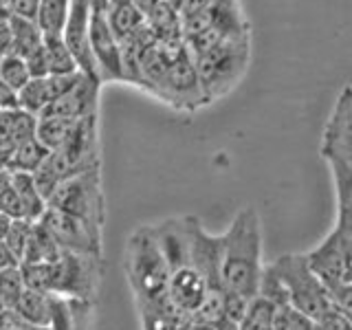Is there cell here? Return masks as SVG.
Returning a JSON list of instances; mask_svg holds the SVG:
<instances>
[{"label":"cell","instance_id":"7","mask_svg":"<svg viewBox=\"0 0 352 330\" xmlns=\"http://www.w3.org/2000/svg\"><path fill=\"white\" fill-rule=\"evenodd\" d=\"M157 97L174 108L187 110V113H194L201 106L209 104L203 93L201 80H198L194 58L187 47L176 51Z\"/></svg>","mask_w":352,"mask_h":330},{"label":"cell","instance_id":"19","mask_svg":"<svg viewBox=\"0 0 352 330\" xmlns=\"http://www.w3.org/2000/svg\"><path fill=\"white\" fill-rule=\"evenodd\" d=\"M14 313L27 326L51 328V295L25 289V293H22L18 304L14 306Z\"/></svg>","mask_w":352,"mask_h":330},{"label":"cell","instance_id":"12","mask_svg":"<svg viewBox=\"0 0 352 330\" xmlns=\"http://www.w3.org/2000/svg\"><path fill=\"white\" fill-rule=\"evenodd\" d=\"M102 82L95 77L80 73V80L58 102H53L40 117H66L73 121H80L84 117L97 115V99Z\"/></svg>","mask_w":352,"mask_h":330},{"label":"cell","instance_id":"2","mask_svg":"<svg viewBox=\"0 0 352 330\" xmlns=\"http://www.w3.org/2000/svg\"><path fill=\"white\" fill-rule=\"evenodd\" d=\"M126 275L137 306L163 302L170 286V264L154 238L152 225L132 231L126 247Z\"/></svg>","mask_w":352,"mask_h":330},{"label":"cell","instance_id":"6","mask_svg":"<svg viewBox=\"0 0 352 330\" xmlns=\"http://www.w3.org/2000/svg\"><path fill=\"white\" fill-rule=\"evenodd\" d=\"M99 278H102V258L62 251V256L53 262L51 295L95 304Z\"/></svg>","mask_w":352,"mask_h":330},{"label":"cell","instance_id":"16","mask_svg":"<svg viewBox=\"0 0 352 330\" xmlns=\"http://www.w3.org/2000/svg\"><path fill=\"white\" fill-rule=\"evenodd\" d=\"M38 117L22 108L0 110V148L14 150L18 143L36 137Z\"/></svg>","mask_w":352,"mask_h":330},{"label":"cell","instance_id":"29","mask_svg":"<svg viewBox=\"0 0 352 330\" xmlns=\"http://www.w3.org/2000/svg\"><path fill=\"white\" fill-rule=\"evenodd\" d=\"M25 289L27 286H25V280H22L20 267L0 271V302L5 304V308H11V311H14V306L18 304Z\"/></svg>","mask_w":352,"mask_h":330},{"label":"cell","instance_id":"50","mask_svg":"<svg viewBox=\"0 0 352 330\" xmlns=\"http://www.w3.org/2000/svg\"><path fill=\"white\" fill-rule=\"evenodd\" d=\"M0 5H5V7H7V0H0Z\"/></svg>","mask_w":352,"mask_h":330},{"label":"cell","instance_id":"21","mask_svg":"<svg viewBox=\"0 0 352 330\" xmlns=\"http://www.w3.org/2000/svg\"><path fill=\"white\" fill-rule=\"evenodd\" d=\"M49 154H51V150L47 146H42V143L38 141V137H31L27 141L18 143V146L11 150L7 170L9 172H27V174H33L44 161L49 159Z\"/></svg>","mask_w":352,"mask_h":330},{"label":"cell","instance_id":"36","mask_svg":"<svg viewBox=\"0 0 352 330\" xmlns=\"http://www.w3.org/2000/svg\"><path fill=\"white\" fill-rule=\"evenodd\" d=\"M40 3L42 0H7V9H9V14L16 18L38 22Z\"/></svg>","mask_w":352,"mask_h":330},{"label":"cell","instance_id":"30","mask_svg":"<svg viewBox=\"0 0 352 330\" xmlns=\"http://www.w3.org/2000/svg\"><path fill=\"white\" fill-rule=\"evenodd\" d=\"M271 330H315V322L295 311L293 306H278Z\"/></svg>","mask_w":352,"mask_h":330},{"label":"cell","instance_id":"20","mask_svg":"<svg viewBox=\"0 0 352 330\" xmlns=\"http://www.w3.org/2000/svg\"><path fill=\"white\" fill-rule=\"evenodd\" d=\"M11 185L18 192L22 207H25V218L31 220V223H38L42 218V214L47 212V198L40 194V190L36 187V181H33V174L27 172H11Z\"/></svg>","mask_w":352,"mask_h":330},{"label":"cell","instance_id":"4","mask_svg":"<svg viewBox=\"0 0 352 330\" xmlns=\"http://www.w3.org/2000/svg\"><path fill=\"white\" fill-rule=\"evenodd\" d=\"M267 267L284 284L289 304L295 311H300L315 322L319 315H324L330 308L328 289L308 267L306 253H286V256H280Z\"/></svg>","mask_w":352,"mask_h":330},{"label":"cell","instance_id":"33","mask_svg":"<svg viewBox=\"0 0 352 330\" xmlns=\"http://www.w3.org/2000/svg\"><path fill=\"white\" fill-rule=\"evenodd\" d=\"M330 306L337 308L341 315H346L352 322V282H341L328 289Z\"/></svg>","mask_w":352,"mask_h":330},{"label":"cell","instance_id":"27","mask_svg":"<svg viewBox=\"0 0 352 330\" xmlns=\"http://www.w3.org/2000/svg\"><path fill=\"white\" fill-rule=\"evenodd\" d=\"M0 80H3L5 84H9L16 93H20L22 88L31 82V73H29L27 62L14 53L5 55V58L0 60Z\"/></svg>","mask_w":352,"mask_h":330},{"label":"cell","instance_id":"37","mask_svg":"<svg viewBox=\"0 0 352 330\" xmlns=\"http://www.w3.org/2000/svg\"><path fill=\"white\" fill-rule=\"evenodd\" d=\"M14 51V38H11V14L5 5H0V60Z\"/></svg>","mask_w":352,"mask_h":330},{"label":"cell","instance_id":"40","mask_svg":"<svg viewBox=\"0 0 352 330\" xmlns=\"http://www.w3.org/2000/svg\"><path fill=\"white\" fill-rule=\"evenodd\" d=\"M14 108H20L18 93L9 84L0 80V110H14Z\"/></svg>","mask_w":352,"mask_h":330},{"label":"cell","instance_id":"43","mask_svg":"<svg viewBox=\"0 0 352 330\" xmlns=\"http://www.w3.org/2000/svg\"><path fill=\"white\" fill-rule=\"evenodd\" d=\"M159 3H161V0H132V5H135L143 16H148L150 11L157 7Z\"/></svg>","mask_w":352,"mask_h":330},{"label":"cell","instance_id":"9","mask_svg":"<svg viewBox=\"0 0 352 330\" xmlns=\"http://www.w3.org/2000/svg\"><path fill=\"white\" fill-rule=\"evenodd\" d=\"M108 0H93V14H91V51L97 66L99 80L104 82H124V66H121V49L115 33L110 31L106 18Z\"/></svg>","mask_w":352,"mask_h":330},{"label":"cell","instance_id":"49","mask_svg":"<svg viewBox=\"0 0 352 330\" xmlns=\"http://www.w3.org/2000/svg\"><path fill=\"white\" fill-rule=\"evenodd\" d=\"M16 330H25V322H22V326H20V328H16Z\"/></svg>","mask_w":352,"mask_h":330},{"label":"cell","instance_id":"32","mask_svg":"<svg viewBox=\"0 0 352 330\" xmlns=\"http://www.w3.org/2000/svg\"><path fill=\"white\" fill-rule=\"evenodd\" d=\"M31 227L33 223L27 218H16L14 223H11V229L5 238V245L14 251V256L22 262V256H25V249H27V242H29V236H31Z\"/></svg>","mask_w":352,"mask_h":330},{"label":"cell","instance_id":"26","mask_svg":"<svg viewBox=\"0 0 352 330\" xmlns=\"http://www.w3.org/2000/svg\"><path fill=\"white\" fill-rule=\"evenodd\" d=\"M275 304L269 300L256 295L251 300L245 319L240 322V330H271L273 328V317H275Z\"/></svg>","mask_w":352,"mask_h":330},{"label":"cell","instance_id":"25","mask_svg":"<svg viewBox=\"0 0 352 330\" xmlns=\"http://www.w3.org/2000/svg\"><path fill=\"white\" fill-rule=\"evenodd\" d=\"M73 0H42L40 14H38V27L47 36V33H62L66 27V20L71 14Z\"/></svg>","mask_w":352,"mask_h":330},{"label":"cell","instance_id":"39","mask_svg":"<svg viewBox=\"0 0 352 330\" xmlns=\"http://www.w3.org/2000/svg\"><path fill=\"white\" fill-rule=\"evenodd\" d=\"M335 229H339L350 242H352V201L337 205V223Z\"/></svg>","mask_w":352,"mask_h":330},{"label":"cell","instance_id":"11","mask_svg":"<svg viewBox=\"0 0 352 330\" xmlns=\"http://www.w3.org/2000/svg\"><path fill=\"white\" fill-rule=\"evenodd\" d=\"M322 157L352 165V86H346L337 97L333 115L324 128Z\"/></svg>","mask_w":352,"mask_h":330},{"label":"cell","instance_id":"18","mask_svg":"<svg viewBox=\"0 0 352 330\" xmlns=\"http://www.w3.org/2000/svg\"><path fill=\"white\" fill-rule=\"evenodd\" d=\"M106 18H108V25L110 31L115 33V38L119 42L128 40L130 36L146 25V16L132 5V0H124V3H115V5H108L106 9Z\"/></svg>","mask_w":352,"mask_h":330},{"label":"cell","instance_id":"31","mask_svg":"<svg viewBox=\"0 0 352 330\" xmlns=\"http://www.w3.org/2000/svg\"><path fill=\"white\" fill-rule=\"evenodd\" d=\"M330 165L335 179V192H337V205L339 203H350L352 201V165L337 161V159H326Z\"/></svg>","mask_w":352,"mask_h":330},{"label":"cell","instance_id":"48","mask_svg":"<svg viewBox=\"0 0 352 330\" xmlns=\"http://www.w3.org/2000/svg\"><path fill=\"white\" fill-rule=\"evenodd\" d=\"M115 3H124V0H108V5H115Z\"/></svg>","mask_w":352,"mask_h":330},{"label":"cell","instance_id":"15","mask_svg":"<svg viewBox=\"0 0 352 330\" xmlns=\"http://www.w3.org/2000/svg\"><path fill=\"white\" fill-rule=\"evenodd\" d=\"M146 22L159 44H165V47H181V44H185L181 11L172 7L170 3H165V0H161L150 11L146 16Z\"/></svg>","mask_w":352,"mask_h":330},{"label":"cell","instance_id":"23","mask_svg":"<svg viewBox=\"0 0 352 330\" xmlns=\"http://www.w3.org/2000/svg\"><path fill=\"white\" fill-rule=\"evenodd\" d=\"M11 38H14V51H11V53L25 60L33 51L42 47L44 33L40 31L38 22L11 16Z\"/></svg>","mask_w":352,"mask_h":330},{"label":"cell","instance_id":"28","mask_svg":"<svg viewBox=\"0 0 352 330\" xmlns=\"http://www.w3.org/2000/svg\"><path fill=\"white\" fill-rule=\"evenodd\" d=\"M22 280L31 291L51 295L53 286V262H38V264H20Z\"/></svg>","mask_w":352,"mask_h":330},{"label":"cell","instance_id":"17","mask_svg":"<svg viewBox=\"0 0 352 330\" xmlns=\"http://www.w3.org/2000/svg\"><path fill=\"white\" fill-rule=\"evenodd\" d=\"M62 247L58 245V240L51 236V231L44 227L40 220L33 223L31 236L27 242L25 256H22L20 264H38V262H55L62 256Z\"/></svg>","mask_w":352,"mask_h":330},{"label":"cell","instance_id":"8","mask_svg":"<svg viewBox=\"0 0 352 330\" xmlns=\"http://www.w3.org/2000/svg\"><path fill=\"white\" fill-rule=\"evenodd\" d=\"M308 267L326 289L352 280V242L333 227V231L306 253Z\"/></svg>","mask_w":352,"mask_h":330},{"label":"cell","instance_id":"22","mask_svg":"<svg viewBox=\"0 0 352 330\" xmlns=\"http://www.w3.org/2000/svg\"><path fill=\"white\" fill-rule=\"evenodd\" d=\"M42 47H44V53H47L49 75H73L80 71L71 49L66 47L62 33H47Z\"/></svg>","mask_w":352,"mask_h":330},{"label":"cell","instance_id":"46","mask_svg":"<svg viewBox=\"0 0 352 330\" xmlns=\"http://www.w3.org/2000/svg\"><path fill=\"white\" fill-rule=\"evenodd\" d=\"M9 154H11V150H5V148H0V170H7V163H9Z\"/></svg>","mask_w":352,"mask_h":330},{"label":"cell","instance_id":"41","mask_svg":"<svg viewBox=\"0 0 352 330\" xmlns=\"http://www.w3.org/2000/svg\"><path fill=\"white\" fill-rule=\"evenodd\" d=\"M212 3L214 0H185L183 7H181V16L187 18V16H194V14H201V11H205Z\"/></svg>","mask_w":352,"mask_h":330},{"label":"cell","instance_id":"13","mask_svg":"<svg viewBox=\"0 0 352 330\" xmlns=\"http://www.w3.org/2000/svg\"><path fill=\"white\" fill-rule=\"evenodd\" d=\"M80 73L82 71H77L73 75H47V77H38V80H31L18 93L20 108L40 117L53 102H58L60 97H64L71 91L77 84V80H80Z\"/></svg>","mask_w":352,"mask_h":330},{"label":"cell","instance_id":"1","mask_svg":"<svg viewBox=\"0 0 352 330\" xmlns=\"http://www.w3.org/2000/svg\"><path fill=\"white\" fill-rule=\"evenodd\" d=\"M262 227L253 207H245L231 220L223 234V286L225 291L245 295L249 300L258 295L262 280Z\"/></svg>","mask_w":352,"mask_h":330},{"label":"cell","instance_id":"35","mask_svg":"<svg viewBox=\"0 0 352 330\" xmlns=\"http://www.w3.org/2000/svg\"><path fill=\"white\" fill-rule=\"evenodd\" d=\"M315 330H352V322L346 315H341L337 308L330 306L324 315L315 319Z\"/></svg>","mask_w":352,"mask_h":330},{"label":"cell","instance_id":"42","mask_svg":"<svg viewBox=\"0 0 352 330\" xmlns=\"http://www.w3.org/2000/svg\"><path fill=\"white\" fill-rule=\"evenodd\" d=\"M14 267H20V260L14 256V251H11L5 245V240H3V242H0V271H3V269H14Z\"/></svg>","mask_w":352,"mask_h":330},{"label":"cell","instance_id":"14","mask_svg":"<svg viewBox=\"0 0 352 330\" xmlns=\"http://www.w3.org/2000/svg\"><path fill=\"white\" fill-rule=\"evenodd\" d=\"M205 295H207V282L192 264L172 271L168 297L176 306V311H181L185 317H194L198 308H201Z\"/></svg>","mask_w":352,"mask_h":330},{"label":"cell","instance_id":"45","mask_svg":"<svg viewBox=\"0 0 352 330\" xmlns=\"http://www.w3.org/2000/svg\"><path fill=\"white\" fill-rule=\"evenodd\" d=\"M183 330H218V328L214 324H205V322H196V319H190Z\"/></svg>","mask_w":352,"mask_h":330},{"label":"cell","instance_id":"44","mask_svg":"<svg viewBox=\"0 0 352 330\" xmlns=\"http://www.w3.org/2000/svg\"><path fill=\"white\" fill-rule=\"evenodd\" d=\"M11 223H14V218H9L7 214L0 212V242H3L9 234V229H11Z\"/></svg>","mask_w":352,"mask_h":330},{"label":"cell","instance_id":"34","mask_svg":"<svg viewBox=\"0 0 352 330\" xmlns=\"http://www.w3.org/2000/svg\"><path fill=\"white\" fill-rule=\"evenodd\" d=\"M0 212L14 220L25 218V207H22V201H20L18 192L14 190V185H7L0 190Z\"/></svg>","mask_w":352,"mask_h":330},{"label":"cell","instance_id":"51","mask_svg":"<svg viewBox=\"0 0 352 330\" xmlns=\"http://www.w3.org/2000/svg\"><path fill=\"white\" fill-rule=\"evenodd\" d=\"M350 282H352V280H350Z\"/></svg>","mask_w":352,"mask_h":330},{"label":"cell","instance_id":"38","mask_svg":"<svg viewBox=\"0 0 352 330\" xmlns=\"http://www.w3.org/2000/svg\"><path fill=\"white\" fill-rule=\"evenodd\" d=\"M25 62L29 66L31 80H38V77H47L49 75V64H47V53H44V47L33 51L29 58H25Z\"/></svg>","mask_w":352,"mask_h":330},{"label":"cell","instance_id":"5","mask_svg":"<svg viewBox=\"0 0 352 330\" xmlns=\"http://www.w3.org/2000/svg\"><path fill=\"white\" fill-rule=\"evenodd\" d=\"M102 168L82 172L77 176H71L58 185L49 198V207L60 209V212L69 214L102 236L104 220H106V203L102 192Z\"/></svg>","mask_w":352,"mask_h":330},{"label":"cell","instance_id":"3","mask_svg":"<svg viewBox=\"0 0 352 330\" xmlns=\"http://www.w3.org/2000/svg\"><path fill=\"white\" fill-rule=\"evenodd\" d=\"M203 93L212 104L218 97H225L245 77L251 62V29L234 33L214 49L201 55H192Z\"/></svg>","mask_w":352,"mask_h":330},{"label":"cell","instance_id":"47","mask_svg":"<svg viewBox=\"0 0 352 330\" xmlns=\"http://www.w3.org/2000/svg\"><path fill=\"white\" fill-rule=\"evenodd\" d=\"M165 3H170L172 7H176V9L181 11V7H183V3H185V0H165Z\"/></svg>","mask_w":352,"mask_h":330},{"label":"cell","instance_id":"10","mask_svg":"<svg viewBox=\"0 0 352 330\" xmlns=\"http://www.w3.org/2000/svg\"><path fill=\"white\" fill-rule=\"evenodd\" d=\"M40 223L51 231V236L58 240V245L64 251L102 258V236H97L95 231L88 229L82 220L64 214L60 209L47 207Z\"/></svg>","mask_w":352,"mask_h":330},{"label":"cell","instance_id":"24","mask_svg":"<svg viewBox=\"0 0 352 330\" xmlns=\"http://www.w3.org/2000/svg\"><path fill=\"white\" fill-rule=\"evenodd\" d=\"M77 121L66 117H38V132L36 137L42 146H47L51 152L64 146V141L71 137Z\"/></svg>","mask_w":352,"mask_h":330}]
</instances>
